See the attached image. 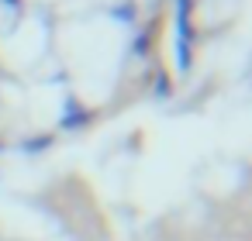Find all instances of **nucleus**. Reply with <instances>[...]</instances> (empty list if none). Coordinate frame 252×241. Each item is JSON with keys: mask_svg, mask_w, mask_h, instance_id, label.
<instances>
[{"mask_svg": "<svg viewBox=\"0 0 252 241\" xmlns=\"http://www.w3.org/2000/svg\"><path fill=\"white\" fill-rule=\"evenodd\" d=\"M176 4V69L190 73V49H193V28H190V0H173Z\"/></svg>", "mask_w": 252, "mask_h": 241, "instance_id": "f257e3e1", "label": "nucleus"}, {"mask_svg": "<svg viewBox=\"0 0 252 241\" xmlns=\"http://www.w3.org/2000/svg\"><path fill=\"white\" fill-rule=\"evenodd\" d=\"M0 152H4V145H0Z\"/></svg>", "mask_w": 252, "mask_h": 241, "instance_id": "6e6552de", "label": "nucleus"}, {"mask_svg": "<svg viewBox=\"0 0 252 241\" xmlns=\"http://www.w3.org/2000/svg\"><path fill=\"white\" fill-rule=\"evenodd\" d=\"M90 121H94V114L83 110V107L76 104V97H66V110H63V117H59V128H63V131H76V128H87Z\"/></svg>", "mask_w": 252, "mask_h": 241, "instance_id": "f03ea898", "label": "nucleus"}, {"mask_svg": "<svg viewBox=\"0 0 252 241\" xmlns=\"http://www.w3.org/2000/svg\"><path fill=\"white\" fill-rule=\"evenodd\" d=\"M4 4H11V7H21V0H4Z\"/></svg>", "mask_w": 252, "mask_h": 241, "instance_id": "0eeeda50", "label": "nucleus"}, {"mask_svg": "<svg viewBox=\"0 0 252 241\" xmlns=\"http://www.w3.org/2000/svg\"><path fill=\"white\" fill-rule=\"evenodd\" d=\"M145 49H149V38H145V35H142V38H138V42H135V52H145Z\"/></svg>", "mask_w": 252, "mask_h": 241, "instance_id": "423d86ee", "label": "nucleus"}, {"mask_svg": "<svg viewBox=\"0 0 252 241\" xmlns=\"http://www.w3.org/2000/svg\"><path fill=\"white\" fill-rule=\"evenodd\" d=\"M52 148V134H35V138H25L21 141V152L25 155H35V152H45Z\"/></svg>", "mask_w": 252, "mask_h": 241, "instance_id": "7ed1b4c3", "label": "nucleus"}, {"mask_svg": "<svg viewBox=\"0 0 252 241\" xmlns=\"http://www.w3.org/2000/svg\"><path fill=\"white\" fill-rule=\"evenodd\" d=\"M156 97H169V80H166V76L156 80Z\"/></svg>", "mask_w": 252, "mask_h": 241, "instance_id": "39448f33", "label": "nucleus"}, {"mask_svg": "<svg viewBox=\"0 0 252 241\" xmlns=\"http://www.w3.org/2000/svg\"><path fill=\"white\" fill-rule=\"evenodd\" d=\"M111 14H114L118 21H125V25H131V21H135V4H131V0H125V4H121V7H114Z\"/></svg>", "mask_w": 252, "mask_h": 241, "instance_id": "20e7f679", "label": "nucleus"}]
</instances>
